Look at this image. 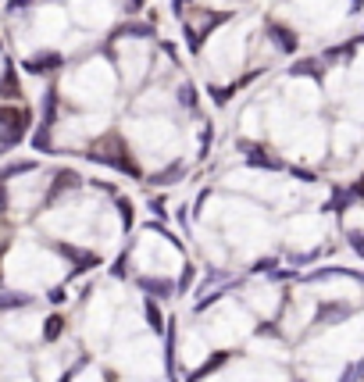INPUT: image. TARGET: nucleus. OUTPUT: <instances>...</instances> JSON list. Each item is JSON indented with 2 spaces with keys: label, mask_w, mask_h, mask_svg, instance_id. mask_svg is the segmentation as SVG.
<instances>
[{
  "label": "nucleus",
  "mask_w": 364,
  "mask_h": 382,
  "mask_svg": "<svg viewBox=\"0 0 364 382\" xmlns=\"http://www.w3.org/2000/svg\"><path fill=\"white\" fill-rule=\"evenodd\" d=\"M72 97L82 100V104H100V100H108V93L115 90V79H111V68L103 65V61H89L75 72L72 79Z\"/></svg>",
  "instance_id": "f257e3e1"
},
{
  "label": "nucleus",
  "mask_w": 364,
  "mask_h": 382,
  "mask_svg": "<svg viewBox=\"0 0 364 382\" xmlns=\"http://www.w3.org/2000/svg\"><path fill=\"white\" fill-rule=\"evenodd\" d=\"M132 140H136V147H139L143 154L165 157V154L175 150V129H172L168 122H143V125L132 129Z\"/></svg>",
  "instance_id": "f03ea898"
},
{
  "label": "nucleus",
  "mask_w": 364,
  "mask_h": 382,
  "mask_svg": "<svg viewBox=\"0 0 364 382\" xmlns=\"http://www.w3.org/2000/svg\"><path fill=\"white\" fill-rule=\"evenodd\" d=\"M75 18L82 25H108L115 18L111 0H75Z\"/></svg>",
  "instance_id": "7ed1b4c3"
},
{
  "label": "nucleus",
  "mask_w": 364,
  "mask_h": 382,
  "mask_svg": "<svg viewBox=\"0 0 364 382\" xmlns=\"http://www.w3.org/2000/svg\"><path fill=\"white\" fill-rule=\"evenodd\" d=\"M364 378V361H357L353 368H346V375H343V382H360Z\"/></svg>",
  "instance_id": "20e7f679"
},
{
  "label": "nucleus",
  "mask_w": 364,
  "mask_h": 382,
  "mask_svg": "<svg viewBox=\"0 0 364 382\" xmlns=\"http://www.w3.org/2000/svg\"><path fill=\"white\" fill-rule=\"evenodd\" d=\"M350 243H353V247H357V250L364 254V233H357V236H350Z\"/></svg>",
  "instance_id": "39448f33"
}]
</instances>
